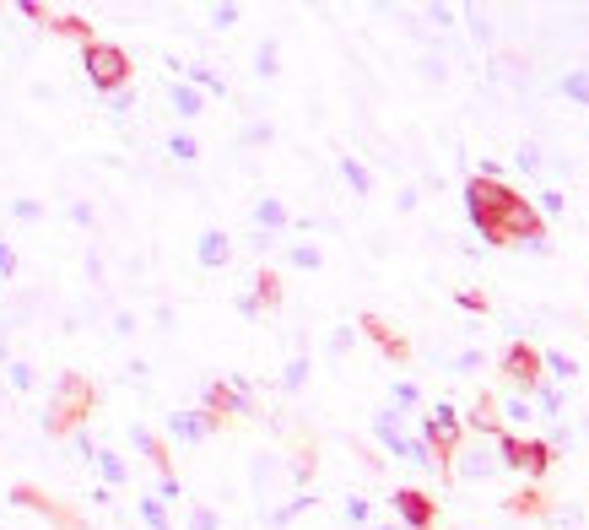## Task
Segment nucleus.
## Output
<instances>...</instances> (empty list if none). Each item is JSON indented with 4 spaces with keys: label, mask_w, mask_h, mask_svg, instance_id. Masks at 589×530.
I'll list each match as a JSON object with an SVG mask.
<instances>
[{
    "label": "nucleus",
    "mask_w": 589,
    "mask_h": 530,
    "mask_svg": "<svg viewBox=\"0 0 589 530\" xmlns=\"http://www.w3.org/2000/svg\"><path fill=\"white\" fill-rule=\"evenodd\" d=\"M92 412H98V384H92L87 374H76V368H65V374L49 384L44 433H49V439H76V433L87 428Z\"/></svg>",
    "instance_id": "1"
},
{
    "label": "nucleus",
    "mask_w": 589,
    "mask_h": 530,
    "mask_svg": "<svg viewBox=\"0 0 589 530\" xmlns=\"http://www.w3.org/2000/svg\"><path fill=\"white\" fill-rule=\"evenodd\" d=\"M82 71L92 92H103V98H119V92L130 87V76H136V60H130V49L109 44V38H98V44L82 49Z\"/></svg>",
    "instance_id": "2"
},
{
    "label": "nucleus",
    "mask_w": 589,
    "mask_h": 530,
    "mask_svg": "<svg viewBox=\"0 0 589 530\" xmlns=\"http://www.w3.org/2000/svg\"><path fill=\"white\" fill-rule=\"evenodd\" d=\"M519 195L508 190L503 179H471L465 184V211H471V222H476V233L487 238V244H498V228H503V217H508V206H514Z\"/></svg>",
    "instance_id": "3"
},
{
    "label": "nucleus",
    "mask_w": 589,
    "mask_h": 530,
    "mask_svg": "<svg viewBox=\"0 0 589 530\" xmlns=\"http://www.w3.org/2000/svg\"><path fill=\"white\" fill-rule=\"evenodd\" d=\"M6 498L17 503V509H28V514H44V520L55 525V530H87L82 514L65 509V503H60L55 493H44L38 482H11V493H6Z\"/></svg>",
    "instance_id": "4"
},
{
    "label": "nucleus",
    "mask_w": 589,
    "mask_h": 530,
    "mask_svg": "<svg viewBox=\"0 0 589 530\" xmlns=\"http://www.w3.org/2000/svg\"><path fill=\"white\" fill-rule=\"evenodd\" d=\"M422 439L433 444V455L449 466V460L460 455V439H465V422H460V412H454L449 401H438L433 412L422 417ZM449 476H454V466H449Z\"/></svg>",
    "instance_id": "5"
},
{
    "label": "nucleus",
    "mask_w": 589,
    "mask_h": 530,
    "mask_svg": "<svg viewBox=\"0 0 589 530\" xmlns=\"http://www.w3.org/2000/svg\"><path fill=\"white\" fill-rule=\"evenodd\" d=\"M541 368H546V352L525 347V341H514V347L503 352V374H508V384H514L525 401H530L535 390H541Z\"/></svg>",
    "instance_id": "6"
},
{
    "label": "nucleus",
    "mask_w": 589,
    "mask_h": 530,
    "mask_svg": "<svg viewBox=\"0 0 589 530\" xmlns=\"http://www.w3.org/2000/svg\"><path fill=\"white\" fill-rule=\"evenodd\" d=\"M498 455H503V466H514V471H525V476H546V466H552V444L519 439V433H503Z\"/></svg>",
    "instance_id": "7"
},
{
    "label": "nucleus",
    "mask_w": 589,
    "mask_h": 530,
    "mask_svg": "<svg viewBox=\"0 0 589 530\" xmlns=\"http://www.w3.org/2000/svg\"><path fill=\"white\" fill-rule=\"evenodd\" d=\"M390 503H395V514H400L411 530H433V525H438V503L427 498V493H417V487H400Z\"/></svg>",
    "instance_id": "8"
},
{
    "label": "nucleus",
    "mask_w": 589,
    "mask_h": 530,
    "mask_svg": "<svg viewBox=\"0 0 589 530\" xmlns=\"http://www.w3.org/2000/svg\"><path fill=\"white\" fill-rule=\"evenodd\" d=\"M217 428H222V417L206 412V406H200V412H173L168 417V439H179V444H200L206 433H217Z\"/></svg>",
    "instance_id": "9"
},
{
    "label": "nucleus",
    "mask_w": 589,
    "mask_h": 530,
    "mask_svg": "<svg viewBox=\"0 0 589 530\" xmlns=\"http://www.w3.org/2000/svg\"><path fill=\"white\" fill-rule=\"evenodd\" d=\"M454 460H460V466H454V476H465V482H487V476L503 466V455H498V449H481V444L460 449Z\"/></svg>",
    "instance_id": "10"
},
{
    "label": "nucleus",
    "mask_w": 589,
    "mask_h": 530,
    "mask_svg": "<svg viewBox=\"0 0 589 530\" xmlns=\"http://www.w3.org/2000/svg\"><path fill=\"white\" fill-rule=\"evenodd\" d=\"M130 439H136V449H141L146 460H152V466H157V476H163V482H179V476H173V449H168V439H163V433H152V428H136Z\"/></svg>",
    "instance_id": "11"
},
{
    "label": "nucleus",
    "mask_w": 589,
    "mask_h": 530,
    "mask_svg": "<svg viewBox=\"0 0 589 530\" xmlns=\"http://www.w3.org/2000/svg\"><path fill=\"white\" fill-rule=\"evenodd\" d=\"M195 260L206 265V271H222V265L233 260V238H227L222 228H206L195 238Z\"/></svg>",
    "instance_id": "12"
},
{
    "label": "nucleus",
    "mask_w": 589,
    "mask_h": 530,
    "mask_svg": "<svg viewBox=\"0 0 589 530\" xmlns=\"http://www.w3.org/2000/svg\"><path fill=\"white\" fill-rule=\"evenodd\" d=\"M363 336L373 341V347H379L384 357H395V363H406V357H411V347H406V336H395V330L390 325H384L379 320V314H363Z\"/></svg>",
    "instance_id": "13"
},
{
    "label": "nucleus",
    "mask_w": 589,
    "mask_h": 530,
    "mask_svg": "<svg viewBox=\"0 0 589 530\" xmlns=\"http://www.w3.org/2000/svg\"><path fill=\"white\" fill-rule=\"evenodd\" d=\"M465 428L481 433V439H503V417H498V401L492 395H476L471 417H465Z\"/></svg>",
    "instance_id": "14"
},
{
    "label": "nucleus",
    "mask_w": 589,
    "mask_h": 530,
    "mask_svg": "<svg viewBox=\"0 0 589 530\" xmlns=\"http://www.w3.org/2000/svg\"><path fill=\"white\" fill-rule=\"evenodd\" d=\"M49 28H55L60 38H76V44H98V33H92V22L87 17H76V11H55V17H49Z\"/></svg>",
    "instance_id": "15"
},
{
    "label": "nucleus",
    "mask_w": 589,
    "mask_h": 530,
    "mask_svg": "<svg viewBox=\"0 0 589 530\" xmlns=\"http://www.w3.org/2000/svg\"><path fill=\"white\" fill-rule=\"evenodd\" d=\"M249 298L260 303V314L281 309V276H276V271H260V276H254V293H249Z\"/></svg>",
    "instance_id": "16"
},
{
    "label": "nucleus",
    "mask_w": 589,
    "mask_h": 530,
    "mask_svg": "<svg viewBox=\"0 0 589 530\" xmlns=\"http://www.w3.org/2000/svg\"><path fill=\"white\" fill-rule=\"evenodd\" d=\"M168 98H173V114H179V119H195L200 109H206V103H200V92H195L190 82H173Z\"/></svg>",
    "instance_id": "17"
},
{
    "label": "nucleus",
    "mask_w": 589,
    "mask_h": 530,
    "mask_svg": "<svg viewBox=\"0 0 589 530\" xmlns=\"http://www.w3.org/2000/svg\"><path fill=\"white\" fill-rule=\"evenodd\" d=\"M254 228H260V233L287 228V206H281V201H260V206H254Z\"/></svg>",
    "instance_id": "18"
},
{
    "label": "nucleus",
    "mask_w": 589,
    "mask_h": 530,
    "mask_svg": "<svg viewBox=\"0 0 589 530\" xmlns=\"http://www.w3.org/2000/svg\"><path fill=\"white\" fill-rule=\"evenodd\" d=\"M92 460H98V471H103V482H109V487H125V482H130L125 460H119L114 449H98V455H92Z\"/></svg>",
    "instance_id": "19"
},
{
    "label": "nucleus",
    "mask_w": 589,
    "mask_h": 530,
    "mask_svg": "<svg viewBox=\"0 0 589 530\" xmlns=\"http://www.w3.org/2000/svg\"><path fill=\"white\" fill-rule=\"evenodd\" d=\"M168 157H173V163H200V141L190 136V130H173V141H168Z\"/></svg>",
    "instance_id": "20"
},
{
    "label": "nucleus",
    "mask_w": 589,
    "mask_h": 530,
    "mask_svg": "<svg viewBox=\"0 0 589 530\" xmlns=\"http://www.w3.org/2000/svg\"><path fill=\"white\" fill-rule=\"evenodd\" d=\"M341 174H346V184H352L357 195H368V190H373V174H368L363 163H357V157H341Z\"/></svg>",
    "instance_id": "21"
},
{
    "label": "nucleus",
    "mask_w": 589,
    "mask_h": 530,
    "mask_svg": "<svg viewBox=\"0 0 589 530\" xmlns=\"http://www.w3.org/2000/svg\"><path fill=\"white\" fill-rule=\"evenodd\" d=\"M303 384H309V357H292V363H287V374H281V390H303Z\"/></svg>",
    "instance_id": "22"
},
{
    "label": "nucleus",
    "mask_w": 589,
    "mask_h": 530,
    "mask_svg": "<svg viewBox=\"0 0 589 530\" xmlns=\"http://www.w3.org/2000/svg\"><path fill=\"white\" fill-rule=\"evenodd\" d=\"M562 92H568L573 103H584V109H589V71H568V76H562Z\"/></svg>",
    "instance_id": "23"
},
{
    "label": "nucleus",
    "mask_w": 589,
    "mask_h": 530,
    "mask_svg": "<svg viewBox=\"0 0 589 530\" xmlns=\"http://www.w3.org/2000/svg\"><path fill=\"white\" fill-rule=\"evenodd\" d=\"M141 520H146V530H173L163 514V498H141Z\"/></svg>",
    "instance_id": "24"
},
{
    "label": "nucleus",
    "mask_w": 589,
    "mask_h": 530,
    "mask_svg": "<svg viewBox=\"0 0 589 530\" xmlns=\"http://www.w3.org/2000/svg\"><path fill=\"white\" fill-rule=\"evenodd\" d=\"M508 514H525L530 520V514H546V503H541V493H514L508 498Z\"/></svg>",
    "instance_id": "25"
},
{
    "label": "nucleus",
    "mask_w": 589,
    "mask_h": 530,
    "mask_svg": "<svg viewBox=\"0 0 589 530\" xmlns=\"http://www.w3.org/2000/svg\"><path fill=\"white\" fill-rule=\"evenodd\" d=\"M546 368H552V379H573V374H579V363H573L568 352H546Z\"/></svg>",
    "instance_id": "26"
},
{
    "label": "nucleus",
    "mask_w": 589,
    "mask_h": 530,
    "mask_svg": "<svg viewBox=\"0 0 589 530\" xmlns=\"http://www.w3.org/2000/svg\"><path fill=\"white\" fill-rule=\"evenodd\" d=\"M292 265H303V271H319V265H325V255H319L314 244H298V249H292Z\"/></svg>",
    "instance_id": "27"
},
{
    "label": "nucleus",
    "mask_w": 589,
    "mask_h": 530,
    "mask_svg": "<svg viewBox=\"0 0 589 530\" xmlns=\"http://www.w3.org/2000/svg\"><path fill=\"white\" fill-rule=\"evenodd\" d=\"M190 87H206V92H227V87H222V76H217V71H206V65H195V71H190Z\"/></svg>",
    "instance_id": "28"
},
{
    "label": "nucleus",
    "mask_w": 589,
    "mask_h": 530,
    "mask_svg": "<svg viewBox=\"0 0 589 530\" xmlns=\"http://www.w3.org/2000/svg\"><path fill=\"white\" fill-rule=\"evenodd\" d=\"M222 520H217V509H206V503H195L190 509V530H217Z\"/></svg>",
    "instance_id": "29"
},
{
    "label": "nucleus",
    "mask_w": 589,
    "mask_h": 530,
    "mask_svg": "<svg viewBox=\"0 0 589 530\" xmlns=\"http://www.w3.org/2000/svg\"><path fill=\"white\" fill-rule=\"evenodd\" d=\"M519 168H525V174H535V168H541V147H535V141H525V147H519V157H514Z\"/></svg>",
    "instance_id": "30"
},
{
    "label": "nucleus",
    "mask_w": 589,
    "mask_h": 530,
    "mask_svg": "<svg viewBox=\"0 0 589 530\" xmlns=\"http://www.w3.org/2000/svg\"><path fill=\"white\" fill-rule=\"evenodd\" d=\"M254 65H260V76H276V44H271V38L260 44V55H254Z\"/></svg>",
    "instance_id": "31"
},
{
    "label": "nucleus",
    "mask_w": 589,
    "mask_h": 530,
    "mask_svg": "<svg viewBox=\"0 0 589 530\" xmlns=\"http://www.w3.org/2000/svg\"><path fill=\"white\" fill-rule=\"evenodd\" d=\"M11 217H17V222H38V217H44V206H38V201H11Z\"/></svg>",
    "instance_id": "32"
},
{
    "label": "nucleus",
    "mask_w": 589,
    "mask_h": 530,
    "mask_svg": "<svg viewBox=\"0 0 589 530\" xmlns=\"http://www.w3.org/2000/svg\"><path fill=\"white\" fill-rule=\"evenodd\" d=\"M17 17H28V22H44V28H49V17H55V11H49V6H33V0H22V6H17Z\"/></svg>",
    "instance_id": "33"
},
{
    "label": "nucleus",
    "mask_w": 589,
    "mask_h": 530,
    "mask_svg": "<svg viewBox=\"0 0 589 530\" xmlns=\"http://www.w3.org/2000/svg\"><path fill=\"white\" fill-rule=\"evenodd\" d=\"M6 374H11V384H17V390H33V368H28V363H11Z\"/></svg>",
    "instance_id": "34"
},
{
    "label": "nucleus",
    "mask_w": 589,
    "mask_h": 530,
    "mask_svg": "<svg viewBox=\"0 0 589 530\" xmlns=\"http://www.w3.org/2000/svg\"><path fill=\"white\" fill-rule=\"evenodd\" d=\"M368 498H352V503H346V520H352V525H368Z\"/></svg>",
    "instance_id": "35"
},
{
    "label": "nucleus",
    "mask_w": 589,
    "mask_h": 530,
    "mask_svg": "<svg viewBox=\"0 0 589 530\" xmlns=\"http://www.w3.org/2000/svg\"><path fill=\"white\" fill-rule=\"evenodd\" d=\"M390 395H395V406H417V401H422V395H417V384H395Z\"/></svg>",
    "instance_id": "36"
},
{
    "label": "nucleus",
    "mask_w": 589,
    "mask_h": 530,
    "mask_svg": "<svg viewBox=\"0 0 589 530\" xmlns=\"http://www.w3.org/2000/svg\"><path fill=\"white\" fill-rule=\"evenodd\" d=\"M238 17H244V11H238V6H217V11H211V22H217V28H233Z\"/></svg>",
    "instance_id": "37"
},
{
    "label": "nucleus",
    "mask_w": 589,
    "mask_h": 530,
    "mask_svg": "<svg viewBox=\"0 0 589 530\" xmlns=\"http://www.w3.org/2000/svg\"><path fill=\"white\" fill-rule=\"evenodd\" d=\"M352 336H357L352 325H346V330H336V336H330V357H341L346 347H352Z\"/></svg>",
    "instance_id": "38"
},
{
    "label": "nucleus",
    "mask_w": 589,
    "mask_h": 530,
    "mask_svg": "<svg viewBox=\"0 0 589 530\" xmlns=\"http://www.w3.org/2000/svg\"><path fill=\"white\" fill-rule=\"evenodd\" d=\"M508 422H530V401H525V395H514V401H508Z\"/></svg>",
    "instance_id": "39"
},
{
    "label": "nucleus",
    "mask_w": 589,
    "mask_h": 530,
    "mask_svg": "<svg viewBox=\"0 0 589 530\" xmlns=\"http://www.w3.org/2000/svg\"><path fill=\"white\" fill-rule=\"evenodd\" d=\"M260 141H271V125H249L244 130V147H260Z\"/></svg>",
    "instance_id": "40"
},
{
    "label": "nucleus",
    "mask_w": 589,
    "mask_h": 530,
    "mask_svg": "<svg viewBox=\"0 0 589 530\" xmlns=\"http://www.w3.org/2000/svg\"><path fill=\"white\" fill-rule=\"evenodd\" d=\"M11 271H17V255H11L6 238H0V276H11Z\"/></svg>",
    "instance_id": "41"
},
{
    "label": "nucleus",
    "mask_w": 589,
    "mask_h": 530,
    "mask_svg": "<svg viewBox=\"0 0 589 530\" xmlns=\"http://www.w3.org/2000/svg\"><path fill=\"white\" fill-rule=\"evenodd\" d=\"M541 211H546V217H557V211H562V195L546 190V195H541Z\"/></svg>",
    "instance_id": "42"
},
{
    "label": "nucleus",
    "mask_w": 589,
    "mask_h": 530,
    "mask_svg": "<svg viewBox=\"0 0 589 530\" xmlns=\"http://www.w3.org/2000/svg\"><path fill=\"white\" fill-rule=\"evenodd\" d=\"M454 368H465V374H471V368H481V352H460V357H454Z\"/></svg>",
    "instance_id": "43"
},
{
    "label": "nucleus",
    "mask_w": 589,
    "mask_h": 530,
    "mask_svg": "<svg viewBox=\"0 0 589 530\" xmlns=\"http://www.w3.org/2000/svg\"><path fill=\"white\" fill-rule=\"evenodd\" d=\"M379 530H395V525H379Z\"/></svg>",
    "instance_id": "44"
}]
</instances>
